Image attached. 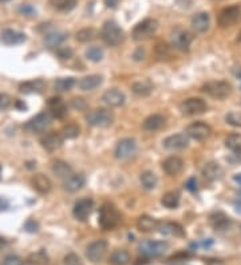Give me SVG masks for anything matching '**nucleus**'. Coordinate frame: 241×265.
Masks as SVG:
<instances>
[{
    "instance_id": "obj_41",
    "label": "nucleus",
    "mask_w": 241,
    "mask_h": 265,
    "mask_svg": "<svg viewBox=\"0 0 241 265\" xmlns=\"http://www.w3.org/2000/svg\"><path fill=\"white\" fill-rule=\"evenodd\" d=\"M96 38V31L94 28H82L76 33V40L80 43H87Z\"/></svg>"
},
{
    "instance_id": "obj_55",
    "label": "nucleus",
    "mask_w": 241,
    "mask_h": 265,
    "mask_svg": "<svg viewBox=\"0 0 241 265\" xmlns=\"http://www.w3.org/2000/svg\"><path fill=\"white\" fill-rule=\"evenodd\" d=\"M5 1H8V0H0V3H5Z\"/></svg>"
},
{
    "instance_id": "obj_20",
    "label": "nucleus",
    "mask_w": 241,
    "mask_h": 265,
    "mask_svg": "<svg viewBox=\"0 0 241 265\" xmlns=\"http://www.w3.org/2000/svg\"><path fill=\"white\" fill-rule=\"evenodd\" d=\"M162 169L169 176H177L178 173H181L184 169V161L177 156H170L162 162Z\"/></svg>"
},
{
    "instance_id": "obj_24",
    "label": "nucleus",
    "mask_w": 241,
    "mask_h": 265,
    "mask_svg": "<svg viewBox=\"0 0 241 265\" xmlns=\"http://www.w3.org/2000/svg\"><path fill=\"white\" fill-rule=\"evenodd\" d=\"M103 82V76L98 75V74H93V75H87L85 78H82L78 82V87L82 91H91L96 87H99Z\"/></svg>"
},
{
    "instance_id": "obj_18",
    "label": "nucleus",
    "mask_w": 241,
    "mask_h": 265,
    "mask_svg": "<svg viewBox=\"0 0 241 265\" xmlns=\"http://www.w3.org/2000/svg\"><path fill=\"white\" fill-rule=\"evenodd\" d=\"M47 106L50 111L54 115V118L63 119L67 115V106L63 102V99L59 97H53L48 99Z\"/></svg>"
},
{
    "instance_id": "obj_22",
    "label": "nucleus",
    "mask_w": 241,
    "mask_h": 265,
    "mask_svg": "<svg viewBox=\"0 0 241 265\" xmlns=\"http://www.w3.org/2000/svg\"><path fill=\"white\" fill-rule=\"evenodd\" d=\"M192 27L196 33H206L209 30V26H210V18H209V14L206 12H198L194 17L192 18Z\"/></svg>"
},
{
    "instance_id": "obj_12",
    "label": "nucleus",
    "mask_w": 241,
    "mask_h": 265,
    "mask_svg": "<svg viewBox=\"0 0 241 265\" xmlns=\"http://www.w3.org/2000/svg\"><path fill=\"white\" fill-rule=\"evenodd\" d=\"M107 252V243L105 240H95L87 245L86 256L93 263H99Z\"/></svg>"
},
{
    "instance_id": "obj_54",
    "label": "nucleus",
    "mask_w": 241,
    "mask_h": 265,
    "mask_svg": "<svg viewBox=\"0 0 241 265\" xmlns=\"http://www.w3.org/2000/svg\"><path fill=\"white\" fill-rule=\"evenodd\" d=\"M7 245V241H5L4 238H1L0 237V249H3Z\"/></svg>"
},
{
    "instance_id": "obj_2",
    "label": "nucleus",
    "mask_w": 241,
    "mask_h": 265,
    "mask_svg": "<svg viewBox=\"0 0 241 265\" xmlns=\"http://www.w3.org/2000/svg\"><path fill=\"white\" fill-rule=\"evenodd\" d=\"M121 222L119 212L111 204H103L99 209V225L105 230L117 228Z\"/></svg>"
},
{
    "instance_id": "obj_44",
    "label": "nucleus",
    "mask_w": 241,
    "mask_h": 265,
    "mask_svg": "<svg viewBox=\"0 0 241 265\" xmlns=\"http://www.w3.org/2000/svg\"><path fill=\"white\" fill-rule=\"evenodd\" d=\"M226 124H229L233 127H241V113L240 111H230L225 117Z\"/></svg>"
},
{
    "instance_id": "obj_11",
    "label": "nucleus",
    "mask_w": 241,
    "mask_h": 265,
    "mask_svg": "<svg viewBox=\"0 0 241 265\" xmlns=\"http://www.w3.org/2000/svg\"><path fill=\"white\" fill-rule=\"evenodd\" d=\"M212 134L210 126L204 122H193L186 127V136L196 141H205Z\"/></svg>"
},
{
    "instance_id": "obj_30",
    "label": "nucleus",
    "mask_w": 241,
    "mask_h": 265,
    "mask_svg": "<svg viewBox=\"0 0 241 265\" xmlns=\"http://www.w3.org/2000/svg\"><path fill=\"white\" fill-rule=\"evenodd\" d=\"M51 170H53V173L55 174L56 177L63 179H66L69 176L73 174V169H71V166H70L67 162L62 161V159L54 161L53 165H51Z\"/></svg>"
},
{
    "instance_id": "obj_13",
    "label": "nucleus",
    "mask_w": 241,
    "mask_h": 265,
    "mask_svg": "<svg viewBox=\"0 0 241 265\" xmlns=\"http://www.w3.org/2000/svg\"><path fill=\"white\" fill-rule=\"evenodd\" d=\"M51 124V118L47 113H40L37 114V117L31 118L26 124H24V129L30 133H42L47 129Z\"/></svg>"
},
{
    "instance_id": "obj_9",
    "label": "nucleus",
    "mask_w": 241,
    "mask_h": 265,
    "mask_svg": "<svg viewBox=\"0 0 241 265\" xmlns=\"http://www.w3.org/2000/svg\"><path fill=\"white\" fill-rule=\"evenodd\" d=\"M241 20V6L236 4V6L225 7L224 10H221L217 18V22L221 27H230L235 26L236 23Z\"/></svg>"
},
{
    "instance_id": "obj_19",
    "label": "nucleus",
    "mask_w": 241,
    "mask_h": 265,
    "mask_svg": "<svg viewBox=\"0 0 241 265\" xmlns=\"http://www.w3.org/2000/svg\"><path fill=\"white\" fill-rule=\"evenodd\" d=\"M31 185L34 189L37 190L40 194H47L50 190L53 189V184L44 174H34L31 178Z\"/></svg>"
},
{
    "instance_id": "obj_45",
    "label": "nucleus",
    "mask_w": 241,
    "mask_h": 265,
    "mask_svg": "<svg viewBox=\"0 0 241 265\" xmlns=\"http://www.w3.org/2000/svg\"><path fill=\"white\" fill-rule=\"evenodd\" d=\"M1 265H23V260L16 254H8L4 257Z\"/></svg>"
},
{
    "instance_id": "obj_4",
    "label": "nucleus",
    "mask_w": 241,
    "mask_h": 265,
    "mask_svg": "<svg viewBox=\"0 0 241 265\" xmlns=\"http://www.w3.org/2000/svg\"><path fill=\"white\" fill-rule=\"evenodd\" d=\"M86 121L94 127H107L112 124L114 115L107 108H95L86 115Z\"/></svg>"
},
{
    "instance_id": "obj_51",
    "label": "nucleus",
    "mask_w": 241,
    "mask_h": 265,
    "mask_svg": "<svg viewBox=\"0 0 241 265\" xmlns=\"http://www.w3.org/2000/svg\"><path fill=\"white\" fill-rule=\"evenodd\" d=\"M19 12L23 14V15H26V17H32V15L37 14V11L31 6H28V4H21L20 8H19Z\"/></svg>"
},
{
    "instance_id": "obj_31",
    "label": "nucleus",
    "mask_w": 241,
    "mask_h": 265,
    "mask_svg": "<svg viewBox=\"0 0 241 265\" xmlns=\"http://www.w3.org/2000/svg\"><path fill=\"white\" fill-rule=\"evenodd\" d=\"M66 39H67V34L63 33V31H51L44 36V43L50 49H55L63 43Z\"/></svg>"
},
{
    "instance_id": "obj_26",
    "label": "nucleus",
    "mask_w": 241,
    "mask_h": 265,
    "mask_svg": "<svg viewBox=\"0 0 241 265\" xmlns=\"http://www.w3.org/2000/svg\"><path fill=\"white\" fill-rule=\"evenodd\" d=\"M85 185V177L82 174H71L67 178L64 179L63 186L64 190H67L70 193H74V192H78L79 189L83 188Z\"/></svg>"
},
{
    "instance_id": "obj_15",
    "label": "nucleus",
    "mask_w": 241,
    "mask_h": 265,
    "mask_svg": "<svg viewBox=\"0 0 241 265\" xmlns=\"http://www.w3.org/2000/svg\"><path fill=\"white\" fill-rule=\"evenodd\" d=\"M63 143V137L60 136L59 133H48L46 136H43L40 138V145L44 150L47 152H55L62 147Z\"/></svg>"
},
{
    "instance_id": "obj_8",
    "label": "nucleus",
    "mask_w": 241,
    "mask_h": 265,
    "mask_svg": "<svg viewBox=\"0 0 241 265\" xmlns=\"http://www.w3.org/2000/svg\"><path fill=\"white\" fill-rule=\"evenodd\" d=\"M158 30V22L155 19H145L133 30L134 40H146L153 36Z\"/></svg>"
},
{
    "instance_id": "obj_7",
    "label": "nucleus",
    "mask_w": 241,
    "mask_h": 265,
    "mask_svg": "<svg viewBox=\"0 0 241 265\" xmlns=\"http://www.w3.org/2000/svg\"><path fill=\"white\" fill-rule=\"evenodd\" d=\"M193 42V35L186 30L181 27H176L170 33V43L176 50L187 51Z\"/></svg>"
},
{
    "instance_id": "obj_23",
    "label": "nucleus",
    "mask_w": 241,
    "mask_h": 265,
    "mask_svg": "<svg viewBox=\"0 0 241 265\" xmlns=\"http://www.w3.org/2000/svg\"><path fill=\"white\" fill-rule=\"evenodd\" d=\"M201 173H203L204 179H206L209 182H214V181L221 178V176H222V168L220 166L219 163L208 162L204 165Z\"/></svg>"
},
{
    "instance_id": "obj_40",
    "label": "nucleus",
    "mask_w": 241,
    "mask_h": 265,
    "mask_svg": "<svg viewBox=\"0 0 241 265\" xmlns=\"http://www.w3.org/2000/svg\"><path fill=\"white\" fill-rule=\"evenodd\" d=\"M27 261H28L30 265H46L48 263V256L43 249H40V250H37L35 253L30 254Z\"/></svg>"
},
{
    "instance_id": "obj_17",
    "label": "nucleus",
    "mask_w": 241,
    "mask_h": 265,
    "mask_svg": "<svg viewBox=\"0 0 241 265\" xmlns=\"http://www.w3.org/2000/svg\"><path fill=\"white\" fill-rule=\"evenodd\" d=\"M102 101L106 103L107 106L110 107H119L122 106L125 101H126V97L121 90L118 88H110L105 91V94L102 95Z\"/></svg>"
},
{
    "instance_id": "obj_21",
    "label": "nucleus",
    "mask_w": 241,
    "mask_h": 265,
    "mask_svg": "<svg viewBox=\"0 0 241 265\" xmlns=\"http://www.w3.org/2000/svg\"><path fill=\"white\" fill-rule=\"evenodd\" d=\"M26 40V35L21 33H18L15 30H4L0 34V42L5 46H15L20 44Z\"/></svg>"
},
{
    "instance_id": "obj_33",
    "label": "nucleus",
    "mask_w": 241,
    "mask_h": 265,
    "mask_svg": "<svg viewBox=\"0 0 241 265\" xmlns=\"http://www.w3.org/2000/svg\"><path fill=\"white\" fill-rule=\"evenodd\" d=\"M210 222H212V225H213L216 230H222V229H226L230 225L229 217L224 214V213H221V212L212 214Z\"/></svg>"
},
{
    "instance_id": "obj_35",
    "label": "nucleus",
    "mask_w": 241,
    "mask_h": 265,
    "mask_svg": "<svg viewBox=\"0 0 241 265\" xmlns=\"http://www.w3.org/2000/svg\"><path fill=\"white\" fill-rule=\"evenodd\" d=\"M139 181H141L142 188L146 190H153L158 184V178L153 172H144L139 177Z\"/></svg>"
},
{
    "instance_id": "obj_37",
    "label": "nucleus",
    "mask_w": 241,
    "mask_h": 265,
    "mask_svg": "<svg viewBox=\"0 0 241 265\" xmlns=\"http://www.w3.org/2000/svg\"><path fill=\"white\" fill-rule=\"evenodd\" d=\"M78 3V0H50V4L56 11L60 12H69L73 8H75Z\"/></svg>"
},
{
    "instance_id": "obj_27",
    "label": "nucleus",
    "mask_w": 241,
    "mask_h": 265,
    "mask_svg": "<svg viewBox=\"0 0 241 265\" xmlns=\"http://www.w3.org/2000/svg\"><path fill=\"white\" fill-rule=\"evenodd\" d=\"M44 87H46V82L43 79H32V81L21 83L19 86V90L23 94H39L44 90Z\"/></svg>"
},
{
    "instance_id": "obj_39",
    "label": "nucleus",
    "mask_w": 241,
    "mask_h": 265,
    "mask_svg": "<svg viewBox=\"0 0 241 265\" xmlns=\"http://www.w3.org/2000/svg\"><path fill=\"white\" fill-rule=\"evenodd\" d=\"M225 146L233 153H241V134H229L225 138Z\"/></svg>"
},
{
    "instance_id": "obj_36",
    "label": "nucleus",
    "mask_w": 241,
    "mask_h": 265,
    "mask_svg": "<svg viewBox=\"0 0 241 265\" xmlns=\"http://www.w3.org/2000/svg\"><path fill=\"white\" fill-rule=\"evenodd\" d=\"M161 204L167 209H176L180 205V194L177 192H167L162 195Z\"/></svg>"
},
{
    "instance_id": "obj_16",
    "label": "nucleus",
    "mask_w": 241,
    "mask_h": 265,
    "mask_svg": "<svg viewBox=\"0 0 241 265\" xmlns=\"http://www.w3.org/2000/svg\"><path fill=\"white\" fill-rule=\"evenodd\" d=\"M164 146L167 150H184L189 146V140H187V136L185 134H173V136H169L167 138H165L164 141Z\"/></svg>"
},
{
    "instance_id": "obj_34",
    "label": "nucleus",
    "mask_w": 241,
    "mask_h": 265,
    "mask_svg": "<svg viewBox=\"0 0 241 265\" xmlns=\"http://www.w3.org/2000/svg\"><path fill=\"white\" fill-rule=\"evenodd\" d=\"M109 261L111 265H128L130 263V256L125 249H117L112 252Z\"/></svg>"
},
{
    "instance_id": "obj_10",
    "label": "nucleus",
    "mask_w": 241,
    "mask_h": 265,
    "mask_svg": "<svg viewBox=\"0 0 241 265\" xmlns=\"http://www.w3.org/2000/svg\"><path fill=\"white\" fill-rule=\"evenodd\" d=\"M181 113L184 115H200L206 111V102L201 98H187L181 103Z\"/></svg>"
},
{
    "instance_id": "obj_46",
    "label": "nucleus",
    "mask_w": 241,
    "mask_h": 265,
    "mask_svg": "<svg viewBox=\"0 0 241 265\" xmlns=\"http://www.w3.org/2000/svg\"><path fill=\"white\" fill-rule=\"evenodd\" d=\"M155 53H157L160 59H164L166 56H169V47L165 43H158L157 47H155Z\"/></svg>"
},
{
    "instance_id": "obj_3",
    "label": "nucleus",
    "mask_w": 241,
    "mask_h": 265,
    "mask_svg": "<svg viewBox=\"0 0 241 265\" xmlns=\"http://www.w3.org/2000/svg\"><path fill=\"white\" fill-rule=\"evenodd\" d=\"M201 91L214 99H225L232 92V85L228 81H210L201 87Z\"/></svg>"
},
{
    "instance_id": "obj_53",
    "label": "nucleus",
    "mask_w": 241,
    "mask_h": 265,
    "mask_svg": "<svg viewBox=\"0 0 241 265\" xmlns=\"http://www.w3.org/2000/svg\"><path fill=\"white\" fill-rule=\"evenodd\" d=\"M118 1H119V0H105L106 6L110 7V8H115L118 4Z\"/></svg>"
},
{
    "instance_id": "obj_25",
    "label": "nucleus",
    "mask_w": 241,
    "mask_h": 265,
    "mask_svg": "<svg viewBox=\"0 0 241 265\" xmlns=\"http://www.w3.org/2000/svg\"><path fill=\"white\" fill-rule=\"evenodd\" d=\"M166 124V119L164 115L161 114H153L148 118L145 119L144 124H142V127H144L146 131H157V130L162 129Z\"/></svg>"
},
{
    "instance_id": "obj_42",
    "label": "nucleus",
    "mask_w": 241,
    "mask_h": 265,
    "mask_svg": "<svg viewBox=\"0 0 241 265\" xmlns=\"http://www.w3.org/2000/svg\"><path fill=\"white\" fill-rule=\"evenodd\" d=\"M79 133L80 129L78 124H67V126H64L63 129H62L60 136L63 137V138H66V140H74V138H76V137L79 136Z\"/></svg>"
},
{
    "instance_id": "obj_49",
    "label": "nucleus",
    "mask_w": 241,
    "mask_h": 265,
    "mask_svg": "<svg viewBox=\"0 0 241 265\" xmlns=\"http://www.w3.org/2000/svg\"><path fill=\"white\" fill-rule=\"evenodd\" d=\"M70 105H71V107H74L75 110H85L86 106H87L83 98H73Z\"/></svg>"
},
{
    "instance_id": "obj_29",
    "label": "nucleus",
    "mask_w": 241,
    "mask_h": 265,
    "mask_svg": "<svg viewBox=\"0 0 241 265\" xmlns=\"http://www.w3.org/2000/svg\"><path fill=\"white\" fill-rule=\"evenodd\" d=\"M153 83L148 79H142V81L134 82L131 85V91L138 95V97H148L153 91Z\"/></svg>"
},
{
    "instance_id": "obj_48",
    "label": "nucleus",
    "mask_w": 241,
    "mask_h": 265,
    "mask_svg": "<svg viewBox=\"0 0 241 265\" xmlns=\"http://www.w3.org/2000/svg\"><path fill=\"white\" fill-rule=\"evenodd\" d=\"M12 103V99L8 94H4V92H0V110H5L8 108Z\"/></svg>"
},
{
    "instance_id": "obj_43",
    "label": "nucleus",
    "mask_w": 241,
    "mask_h": 265,
    "mask_svg": "<svg viewBox=\"0 0 241 265\" xmlns=\"http://www.w3.org/2000/svg\"><path fill=\"white\" fill-rule=\"evenodd\" d=\"M86 58L91 62H101L103 58V50L96 46H91L86 50Z\"/></svg>"
},
{
    "instance_id": "obj_14",
    "label": "nucleus",
    "mask_w": 241,
    "mask_h": 265,
    "mask_svg": "<svg viewBox=\"0 0 241 265\" xmlns=\"http://www.w3.org/2000/svg\"><path fill=\"white\" fill-rule=\"evenodd\" d=\"M93 208H94V201L91 200V198H82V200L75 202L74 209H73V214H74L76 220L86 221L91 214Z\"/></svg>"
},
{
    "instance_id": "obj_38",
    "label": "nucleus",
    "mask_w": 241,
    "mask_h": 265,
    "mask_svg": "<svg viewBox=\"0 0 241 265\" xmlns=\"http://www.w3.org/2000/svg\"><path fill=\"white\" fill-rule=\"evenodd\" d=\"M75 83H76V82H75L74 78H71V76H67V78H59V79H56L55 83H54V88L58 92L69 91V90H71V88L75 86Z\"/></svg>"
},
{
    "instance_id": "obj_47",
    "label": "nucleus",
    "mask_w": 241,
    "mask_h": 265,
    "mask_svg": "<svg viewBox=\"0 0 241 265\" xmlns=\"http://www.w3.org/2000/svg\"><path fill=\"white\" fill-rule=\"evenodd\" d=\"M56 55L60 59H70L73 56V50L70 47H58L56 49Z\"/></svg>"
},
{
    "instance_id": "obj_32",
    "label": "nucleus",
    "mask_w": 241,
    "mask_h": 265,
    "mask_svg": "<svg viewBox=\"0 0 241 265\" xmlns=\"http://www.w3.org/2000/svg\"><path fill=\"white\" fill-rule=\"evenodd\" d=\"M158 229L162 234H170V236H176V237H184L185 232L182 229L181 225H178L176 222H164L158 225Z\"/></svg>"
},
{
    "instance_id": "obj_50",
    "label": "nucleus",
    "mask_w": 241,
    "mask_h": 265,
    "mask_svg": "<svg viewBox=\"0 0 241 265\" xmlns=\"http://www.w3.org/2000/svg\"><path fill=\"white\" fill-rule=\"evenodd\" d=\"M64 265H82L80 259L75 253H70L64 257Z\"/></svg>"
},
{
    "instance_id": "obj_6",
    "label": "nucleus",
    "mask_w": 241,
    "mask_h": 265,
    "mask_svg": "<svg viewBox=\"0 0 241 265\" xmlns=\"http://www.w3.org/2000/svg\"><path fill=\"white\" fill-rule=\"evenodd\" d=\"M138 152V146H137V142L133 138H123L118 142L114 154L115 158L121 159V161H126V159H131L137 156Z\"/></svg>"
},
{
    "instance_id": "obj_1",
    "label": "nucleus",
    "mask_w": 241,
    "mask_h": 265,
    "mask_svg": "<svg viewBox=\"0 0 241 265\" xmlns=\"http://www.w3.org/2000/svg\"><path fill=\"white\" fill-rule=\"evenodd\" d=\"M101 38L107 46H119L123 42V31L122 28L118 26L117 23L112 20H107L103 23L101 28Z\"/></svg>"
},
{
    "instance_id": "obj_56",
    "label": "nucleus",
    "mask_w": 241,
    "mask_h": 265,
    "mask_svg": "<svg viewBox=\"0 0 241 265\" xmlns=\"http://www.w3.org/2000/svg\"><path fill=\"white\" fill-rule=\"evenodd\" d=\"M0 176H1V166H0Z\"/></svg>"
},
{
    "instance_id": "obj_28",
    "label": "nucleus",
    "mask_w": 241,
    "mask_h": 265,
    "mask_svg": "<svg viewBox=\"0 0 241 265\" xmlns=\"http://www.w3.org/2000/svg\"><path fill=\"white\" fill-rule=\"evenodd\" d=\"M158 225H160V222L150 216H141L137 221V228L139 232L142 233L154 232L155 229H158Z\"/></svg>"
},
{
    "instance_id": "obj_5",
    "label": "nucleus",
    "mask_w": 241,
    "mask_h": 265,
    "mask_svg": "<svg viewBox=\"0 0 241 265\" xmlns=\"http://www.w3.org/2000/svg\"><path fill=\"white\" fill-rule=\"evenodd\" d=\"M169 249V244L165 241H142L138 245L139 253L145 257H160L162 254H165Z\"/></svg>"
},
{
    "instance_id": "obj_52",
    "label": "nucleus",
    "mask_w": 241,
    "mask_h": 265,
    "mask_svg": "<svg viewBox=\"0 0 241 265\" xmlns=\"http://www.w3.org/2000/svg\"><path fill=\"white\" fill-rule=\"evenodd\" d=\"M186 188L189 190H192V192H194V190L197 189V182H196V179L194 178L189 179L186 182Z\"/></svg>"
}]
</instances>
